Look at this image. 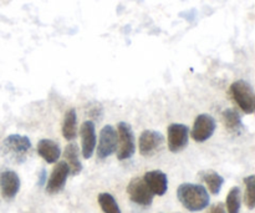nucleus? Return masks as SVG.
<instances>
[{"mask_svg":"<svg viewBox=\"0 0 255 213\" xmlns=\"http://www.w3.org/2000/svg\"><path fill=\"white\" fill-rule=\"evenodd\" d=\"M45 180H46V172H45V170H41V174H40L39 186H42V185L45 184Z\"/></svg>","mask_w":255,"mask_h":213,"instance_id":"obj_23","label":"nucleus"},{"mask_svg":"<svg viewBox=\"0 0 255 213\" xmlns=\"http://www.w3.org/2000/svg\"><path fill=\"white\" fill-rule=\"evenodd\" d=\"M70 175V169L65 161L57 162L56 166L54 167L50 176L49 181L46 185V192L50 195L59 194L65 187L67 181V177Z\"/></svg>","mask_w":255,"mask_h":213,"instance_id":"obj_10","label":"nucleus"},{"mask_svg":"<svg viewBox=\"0 0 255 213\" xmlns=\"http://www.w3.org/2000/svg\"><path fill=\"white\" fill-rule=\"evenodd\" d=\"M81 146H82V156L84 159H91L96 147V130L92 121H85L81 125Z\"/></svg>","mask_w":255,"mask_h":213,"instance_id":"obj_12","label":"nucleus"},{"mask_svg":"<svg viewBox=\"0 0 255 213\" xmlns=\"http://www.w3.org/2000/svg\"><path fill=\"white\" fill-rule=\"evenodd\" d=\"M168 135V149L169 151L177 154L188 146L189 129L183 124H172L167 130Z\"/></svg>","mask_w":255,"mask_h":213,"instance_id":"obj_7","label":"nucleus"},{"mask_svg":"<svg viewBox=\"0 0 255 213\" xmlns=\"http://www.w3.org/2000/svg\"><path fill=\"white\" fill-rule=\"evenodd\" d=\"M207 213H227V210H226V206H224L222 202H219V204H216L213 205V206L209 207V210L207 211Z\"/></svg>","mask_w":255,"mask_h":213,"instance_id":"obj_22","label":"nucleus"},{"mask_svg":"<svg viewBox=\"0 0 255 213\" xmlns=\"http://www.w3.org/2000/svg\"><path fill=\"white\" fill-rule=\"evenodd\" d=\"M2 146H4L5 152L9 155L10 157H12L14 160H24L25 155L29 152V150L31 149V141H30L29 137L22 136V135H9L6 139L2 142Z\"/></svg>","mask_w":255,"mask_h":213,"instance_id":"obj_6","label":"nucleus"},{"mask_svg":"<svg viewBox=\"0 0 255 213\" xmlns=\"http://www.w3.org/2000/svg\"><path fill=\"white\" fill-rule=\"evenodd\" d=\"M177 197L182 206L191 212L202 211L211 201L206 187L197 184H182L177 190Z\"/></svg>","mask_w":255,"mask_h":213,"instance_id":"obj_1","label":"nucleus"},{"mask_svg":"<svg viewBox=\"0 0 255 213\" xmlns=\"http://www.w3.org/2000/svg\"><path fill=\"white\" fill-rule=\"evenodd\" d=\"M139 154L142 156H153L164 144V136L154 130H146L139 136Z\"/></svg>","mask_w":255,"mask_h":213,"instance_id":"obj_9","label":"nucleus"},{"mask_svg":"<svg viewBox=\"0 0 255 213\" xmlns=\"http://www.w3.org/2000/svg\"><path fill=\"white\" fill-rule=\"evenodd\" d=\"M117 150V132L111 125H106L100 132L99 146L96 155L100 160H105L114 155Z\"/></svg>","mask_w":255,"mask_h":213,"instance_id":"obj_8","label":"nucleus"},{"mask_svg":"<svg viewBox=\"0 0 255 213\" xmlns=\"http://www.w3.org/2000/svg\"><path fill=\"white\" fill-rule=\"evenodd\" d=\"M117 159L121 161L131 159L136 152V139L128 122L121 121L117 126Z\"/></svg>","mask_w":255,"mask_h":213,"instance_id":"obj_3","label":"nucleus"},{"mask_svg":"<svg viewBox=\"0 0 255 213\" xmlns=\"http://www.w3.org/2000/svg\"><path fill=\"white\" fill-rule=\"evenodd\" d=\"M223 122L227 130L232 134H239L244 129L241 115L234 109H228L223 111Z\"/></svg>","mask_w":255,"mask_h":213,"instance_id":"obj_18","label":"nucleus"},{"mask_svg":"<svg viewBox=\"0 0 255 213\" xmlns=\"http://www.w3.org/2000/svg\"><path fill=\"white\" fill-rule=\"evenodd\" d=\"M127 194L132 202L139 205V206H151L153 202V196L151 190L148 189L147 184L141 177H134L129 181L128 187H127Z\"/></svg>","mask_w":255,"mask_h":213,"instance_id":"obj_4","label":"nucleus"},{"mask_svg":"<svg viewBox=\"0 0 255 213\" xmlns=\"http://www.w3.org/2000/svg\"><path fill=\"white\" fill-rule=\"evenodd\" d=\"M20 177L12 170H5L0 174V187L4 200H12L20 190Z\"/></svg>","mask_w":255,"mask_h":213,"instance_id":"obj_11","label":"nucleus"},{"mask_svg":"<svg viewBox=\"0 0 255 213\" xmlns=\"http://www.w3.org/2000/svg\"><path fill=\"white\" fill-rule=\"evenodd\" d=\"M37 154L47 162V164H56L61 156V150L59 144L49 139H42L37 142Z\"/></svg>","mask_w":255,"mask_h":213,"instance_id":"obj_14","label":"nucleus"},{"mask_svg":"<svg viewBox=\"0 0 255 213\" xmlns=\"http://www.w3.org/2000/svg\"><path fill=\"white\" fill-rule=\"evenodd\" d=\"M244 185H246V205L249 210H254L255 207V176H252L244 179Z\"/></svg>","mask_w":255,"mask_h":213,"instance_id":"obj_21","label":"nucleus"},{"mask_svg":"<svg viewBox=\"0 0 255 213\" xmlns=\"http://www.w3.org/2000/svg\"><path fill=\"white\" fill-rule=\"evenodd\" d=\"M227 212L228 213H239L242 206V191L239 187H233L229 191L226 200Z\"/></svg>","mask_w":255,"mask_h":213,"instance_id":"obj_19","label":"nucleus"},{"mask_svg":"<svg viewBox=\"0 0 255 213\" xmlns=\"http://www.w3.org/2000/svg\"><path fill=\"white\" fill-rule=\"evenodd\" d=\"M99 205L105 213H121L119 204L111 194L102 192L99 195Z\"/></svg>","mask_w":255,"mask_h":213,"instance_id":"obj_20","label":"nucleus"},{"mask_svg":"<svg viewBox=\"0 0 255 213\" xmlns=\"http://www.w3.org/2000/svg\"><path fill=\"white\" fill-rule=\"evenodd\" d=\"M216 129V120L211 115L202 114L194 120L193 127H192V131H189V134L196 142H206L207 140L213 136Z\"/></svg>","mask_w":255,"mask_h":213,"instance_id":"obj_5","label":"nucleus"},{"mask_svg":"<svg viewBox=\"0 0 255 213\" xmlns=\"http://www.w3.org/2000/svg\"><path fill=\"white\" fill-rule=\"evenodd\" d=\"M199 179H201L202 182L207 185L208 190L211 191V194L213 195H219L222 187L224 185V179L216 171H212V170H208V171H202L199 172Z\"/></svg>","mask_w":255,"mask_h":213,"instance_id":"obj_16","label":"nucleus"},{"mask_svg":"<svg viewBox=\"0 0 255 213\" xmlns=\"http://www.w3.org/2000/svg\"><path fill=\"white\" fill-rule=\"evenodd\" d=\"M64 157L66 160V164L70 169V174L72 176H76L79 175L80 172L82 171V164L80 161L79 157V147H77L76 144H69L65 149L64 152Z\"/></svg>","mask_w":255,"mask_h":213,"instance_id":"obj_15","label":"nucleus"},{"mask_svg":"<svg viewBox=\"0 0 255 213\" xmlns=\"http://www.w3.org/2000/svg\"><path fill=\"white\" fill-rule=\"evenodd\" d=\"M77 135V115L76 110L70 109L65 114L64 122H62V136L67 141H72L76 139Z\"/></svg>","mask_w":255,"mask_h":213,"instance_id":"obj_17","label":"nucleus"},{"mask_svg":"<svg viewBox=\"0 0 255 213\" xmlns=\"http://www.w3.org/2000/svg\"><path fill=\"white\" fill-rule=\"evenodd\" d=\"M143 180L152 194L156 195V196H163L168 190V177L164 172L159 171V170L146 172Z\"/></svg>","mask_w":255,"mask_h":213,"instance_id":"obj_13","label":"nucleus"},{"mask_svg":"<svg viewBox=\"0 0 255 213\" xmlns=\"http://www.w3.org/2000/svg\"><path fill=\"white\" fill-rule=\"evenodd\" d=\"M231 95L241 110L246 114L255 111L254 89L246 80H237L231 85Z\"/></svg>","mask_w":255,"mask_h":213,"instance_id":"obj_2","label":"nucleus"}]
</instances>
